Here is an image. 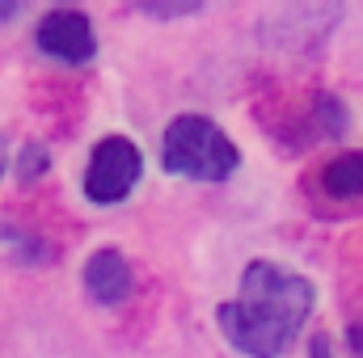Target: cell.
<instances>
[{
	"label": "cell",
	"instance_id": "obj_1",
	"mask_svg": "<svg viewBox=\"0 0 363 358\" xmlns=\"http://www.w3.org/2000/svg\"><path fill=\"white\" fill-rule=\"evenodd\" d=\"M313 312V282L279 262H250L237 299L220 304V333L245 358H279Z\"/></svg>",
	"mask_w": 363,
	"mask_h": 358
},
{
	"label": "cell",
	"instance_id": "obj_2",
	"mask_svg": "<svg viewBox=\"0 0 363 358\" xmlns=\"http://www.w3.org/2000/svg\"><path fill=\"white\" fill-rule=\"evenodd\" d=\"M241 165L237 144L203 114H178L161 139V169L190 181H228Z\"/></svg>",
	"mask_w": 363,
	"mask_h": 358
},
{
	"label": "cell",
	"instance_id": "obj_3",
	"mask_svg": "<svg viewBox=\"0 0 363 358\" xmlns=\"http://www.w3.org/2000/svg\"><path fill=\"white\" fill-rule=\"evenodd\" d=\"M140 178H144V152L127 135H106L93 148L85 169V198L97 207H114L140 185Z\"/></svg>",
	"mask_w": 363,
	"mask_h": 358
},
{
	"label": "cell",
	"instance_id": "obj_4",
	"mask_svg": "<svg viewBox=\"0 0 363 358\" xmlns=\"http://www.w3.org/2000/svg\"><path fill=\"white\" fill-rule=\"evenodd\" d=\"M34 42H38V51H43L47 59L72 64V68L89 64L93 55H97V34H93L89 17L77 13V8H51V13L38 21Z\"/></svg>",
	"mask_w": 363,
	"mask_h": 358
},
{
	"label": "cell",
	"instance_id": "obj_5",
	"mask_svg": "<svg viewBox=\"0 0 363 358\" xmlns=\"http://www.w3.org/2000/svg\"><path fill=\"white\" fill-rule=\"evenodd\" d=\"M85 291H89L93 304L101 308H114L131 295V266L118 249H97L85 262Z\"/></svg>",
	"mask_w": 363,
	"mask_h": 358
},
{
	"label": "cell",
	"instance_id": "obj_6",
	"mask_svg": "<svg viewBox=\"0 0 363 358\" xmlns=\"http://www.w3.org/2000/svg\"><path fill=\"white\" fill-rule=\"evenodd\" d=\"M321 185L334 198H359L363 194V152H342L321 169Z\"/></svg>",
	"mask_w": 363,
	"mask_h": 358
},
{
	"label": "cell",
	"instance_id": "obj_7",
	"mask_svg": "<svg viewBox=\"0 0 363 358\" xmlns=\"http://www.w3.org/2000/svg\"><path fill=\"white\" fill-rule=\"evenodd\" d=\"M47 169H51V152H47L43 144H26V148H21V156H17V181H21V185H30V181L43 178Z\"/></svg>",
	"mask_w": 363,
	"mask_h": 358
},
{
	"label": "cell",
	"instance_id": "obj_8",
	"mask_svg": "<svg viewBox=\"0 0 363 358\" xmlns=\"http://www.w3.org/2000/svg\"><path fill=\"white\" fill-rule=\"evenodd\" d=\"M313 358H330V346H325V337H317V342H313Z\"/></svg>",
	"mask_w": 363,
	"mask_h": 358
},
{
	"label": "cell",
	"instance_id": "obj_9",
	"mask_svg": "<svg viewBox=\"0 0 363 358\" xmlns=\"http://www.w3.org/2000/svg\"><path fill=\"white\" fill-rule=\"evenodd\" d=\"M351 346H355V354L363 358V329H355V333H351Z\"/></svg>",
	"mask_w": 363,
	"mask_h": 358
},
{
	"label": "cell",
	"instance_id": "obj_10",
	"mask_svg": "<svg viewBox=\"0 0 363 358\" xmlns=\"http://www.w3.org/2000/svg\"><path fill=\"white\" fill-rule=\"evenodd\" d=\"M9 17H17V4H0V21H9Z\"/></svg>",
	"mask_w": 363,
	"mask_h": 358
},
{
	"label": "cell",
	"instance_id": "obj_11",
	"mask_svg": "<svg viewBox=\"0 0 363 358\" xmlns=\"http://www.w3.org/2000/svg\"><path fill=\"white\" fill-rule=\"evenodd\" d=\"M0 178H4V161H0Z\"/></svg>",
	"mask_w": 363,
	"mask_h": 358
}]
</instances>
